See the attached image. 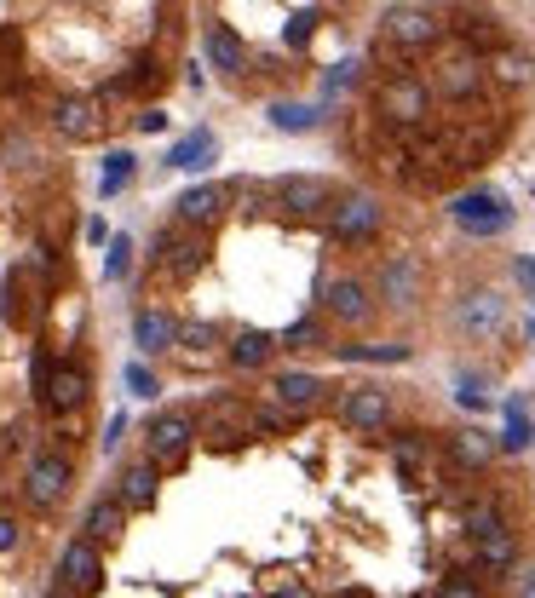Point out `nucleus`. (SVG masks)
Segmentation results:
<instances>
[{"mask_svg":"<svg viewBox=\"0 0 535 598\" xmlns=\"http://www.w3.org/2000/svg\"><path fill=\"white\" fill-rule=\"evenodd\" d=\"M374 115L403 127V133H415V127H426V115H432V87L415 81V75H392V81H380V92H374Z\"/></svg>","mask_w":535,"mask_h":598,"instance_id":"nucleus-1","label":"nucleus"},{"mask_svg":"<svg viewBox=\"0 0 535 598\" xmlns=\"http://www.w3.org/2000/svg\"><path fill=\"white\" fill-rule=\"evenodd\" d=\"M380 35H386V46H397V52H426V46L443 41V23L432 18L426 6H397V12H386Z\"/></svg>","mask_w":535,"mask_h":598,"instance_id":"nucleus-2","label":"nucleus"},{"mask_svg":"<svg viewBox=\"0 0 535 598\" xmlns=\"http://www.w3.org/2000/svg\"><path fill=\"white\" fill-rule=\"evenodd\" d=\"M455 225L472 230V236H501V230L512 225V207L507 196H495V190H466V196H455Z\"/></svg>","mask_w":535,"mask_h":598,"instance_id":"nucleus-3","label":"nucleus"},{"mask_svg":"<svg viewBox=\"0 0 535 598\" xmlns=\"http://www.w3.org/2000/svg\"><path fill=\"white\" fill-rule=\"evenodd\" d=\"M455 322H461V334H472V340H495V334L507 328V299L495 294V288H472V294L455 305Z\"/></svg>","mask_w":535,"mask_h":598,"instance_id":"nucleus-4","label":"nucleus"},{"mask_svg":"<svg viewBox=\"0 0 535 598\" xmlns=\"http://www.w3.org/2000/svg\"><path fill=\"white\" fill-rule=\"evenodd\" d=\"M328 225H334L340 242H369L380 230V202L374 196H346L340 207H328Z\"/></svg>","mask_w":535,"mask_h":598,"instance_id":"nucleus-5","label":"nucleus"},{"mask_svg":"<svg viewBox=\"0 0 535 598\" xmlns=\"http://www.w3.org/2000/svg\"><path fill=\"white\" fill-rule=\"evenodd\" d=\"M58 581H64V593H93L98 581H104V564H98V547L87 541V535L64 547V558H58Z\"/></svg>","mask_w":535,"mask_h":598,"instance_id":"nucleus-6","label":"nucleus"},{"mask_svg":"<svg viewBox=\"0 0 535 598\" xmlns=\"http://www.w3.org/2000/svg\"><path fill=\"white\" fill-rule=\"evenodd\" d=\"M190 437H196V426H190L185 414H156L144 443H150V455L162 460V466H179L190 455Z\"/></svg>","mask_w":535,"mask_h":598,"instance_id":"nucleus-7","label":"nucleus"},{"mask_svg":"<svg viewBox=\"0 0 535 598\" xmlns=\"http://www.w3.org/2000/svg\"><path fill=\"white\" fill-rule=\"evenodd\" d=\"M52 127L70 138V144H87V138H98V133H104L98 98H58V104H52Z\"/></svg>","mask_w":535,"mask_h":598,"instance_id":"nucleus-8","label":"nucleus"},{"mask_svg":"<svg viewBox=\"0 0 535 598\" xmlns=\"http://www.w3.org/2000/svg\"><path fill=\"white\" fill-rule=\"evenodd\" d=\"M254 432H265V426H259V414L242 409V403H219V409L208 414V426H202V437H208L213 449H231V443H242V437H254Z\"/></svg>","mask_w":535,"mask_h":598,"instance_id":"nucleus-9","label":"nucleus"},{"mask_svg":"<svg viewBox=\"0 0 535 598\" xmlns=\"http://www.w3.org/2000/svg\"><path fill=\"white\" fill-rule=\"evenodd\" d=\"M386 414H392V397L380 386H357V391H346L340 397V420L346 426H357V432H380L386 426Z\"/></svg>","mask_w":535,"mask_h":598,"instance_id":"nucleus-10","label":"nucleus"},{"mask_svg":"<svg viewBox=\"0 0 535 598\" xmlns=\"http://www.w3.org/2000/svg\"><path fill=\"white\" fill-rule=\"evenodd\" d=\"M328 202H334L328 179H305V173H294V179L277 184V207L282 213H294V219H311V213H323Z\"/></svg>","mask_w":535,"mask_h":598,"instance_id":"nucleus-11","label":"nucleus"},{"mask_svg":"<svg viewBox=\"0 0 535 598\" xmlns=\"http://www.w3.org/2000/svg\"><path fill=\"white\" fill-rule=\"evenodd\" d=\"M225 202H231V184H196V190H185L179 202H173V219L179 225H213L219 213H225Z\"/></svg>","mask_w":535,"mask_h":598,"instance_id":"nucleus-12","label":"nucleus"},{"mask_svg":"<svg viewBox=\"0 0 535 598\" xmlns=\"http://www.w3.org/2000/svg\"><path fill=\"white\" fill-rule=\"evenodd\" d=\"M478 87H484V69H478L472 52H449V58L438 64V92L443 98L466 104V98H478Z\"/></svg>","mask_w":535,"mask_h":598,"instance_id":"nucleus-13","label":"nucleus"},{"mask_svg":"<svg viewBox=\"0 0 535 598\" xmlns=\"http://www.w3.org/2000/svg\"><path fill=\"white\" fill-rule=\"evenodd\" d=\"M29 501L35 506H58L64 501V489H70V460L64 455H41L35 466H29Z\"/></svg>","mask_w":535,"mask_h":598,"instance_id":"nucleus-14","label":"nucleus"},{"mask_svg":"<svg viewBox=\"0 0 535 598\" xmlns=\"http://www.w3.org/2000/svg\"><path fill=\"white\" fill-rule=\"evenodd\" d=\"M202 259H208V242L196 236V225L167 230V236H162V265H167V276H190Z\"/></svg>","mask_w":535,"mask_h":598,"instance_id":"nucleus-15","label":"nucleus"},{"mask_svg":"<svg viewBox=\"0 0 535 598\" xmlns=\"http://www.w3.org/2000/svg\"><path fill=\"white\" fill-rule=\"evenodd\" d=\"M472 547H478V564H484V570H507L512 558H518V541H512V529L501 524V518L484 529H472Z\"/></svg>","mask_w":535,"mask_h":598,"instance_id":"nucleus-16","label":"nucleus"},{"mask_svg":"<svg viewBox=\"0 0 535 598\" xmlns=\"http://www.w3.org/2000/svg\"><path fill=\"white\" fill-rule=\"evenodd\" d=\"M415 294H420V265L409 253H397L392 265L380 271V299L386 305H415Z\"/></svg>","mask_w":535,"mask_h":598,"instance_id":"nucleus-17","label":"nucleus"},{"mask_svg":"<svg viewBox=\"0 0 535 598\" xmlns=\"http://www.w3.org/2000/svg\"><path fill=\"white\" fill-rule=\"evenodd\" d=\"M87 374H81V368L75 363H64V368H47V391H41V397H47L52 409H81V403H87Z\"/></svg>","mask_w":535,"mask_h":598,"instance_id":"nucleus-18","label":"nucleus"},{"mask_svg":"<svg viewBox=\"0 0 535 598\" xmlns=\"http://www.w3.org/2000/svg\"><path fill=\"white\" fill-rule=\"evenodd\" d=\"M208 64L225 69V75H242L248 46H242V35H236V29H225V23H213V29H208Z\"/></svg>","mask_w":535,"mask_h":598,"instance_id":"nucleus-19","label":"nucleus"},{"mask_svg":"<svg viewBox=\"0 0 535 598\" xmlns=\"http://www.w3.org/2000/svg\"><path fill=\"white\" fill-rule=\"evenodd\" d=\"M271 391H277L282 409H311V403L323 397V380H317V374H294V368H288V374H277V380H271Z\"/></svg>","mask_w":535,"mask_h":598,"instance_id":"nucleus-20","label":"nucleus"},{"mask_svg":"<svg viewBox=\"0 0 535 598\" xmlns=\"http://www.w3.org/2000/svg\"><path fill=\"white\" fill-rule=\"evenodd\" d=\"M328 311H334L340 322H363V317H369V288L351 282V276H340V282L328 288Z\"/></svg>","mask_w":535,"mask_h":598,"instance_id":"nucleus-21","label":"nucleus"},{"mask_svg":"<svg viewBox=\"0 0 535 598\" xmlns=\"http://www.w3.org/2000/svg\"><path fill=\"white\" fill-rule=\"evenodd\" d=\"M208 161H213V133H208V127H196V133H185L179 144H173L167 167H185V173H196V167H208Z\"/></svg>","mask_w":535,"mask_h":598,"instance_id":"nucleus-22","label":"nucleus"},{"mask_svg":"<svg viewBox=\"0 0 535 598\" xmlns=\"http://www.w3.org/2000/svg\"><path fill=\"white\" fill-rule=\"evenodd\" d=\"M121 529H127V506L121 501H98L87 512V541H121Z\"/></svg>","mask_w":535,"mask_h":598,"instance_id":"nucleus-23","label":"nucleus"},{"mask_svg":"<svg viewBox=\"0 0 535 598\" xmlns=\"http://www.w3.org/2000/svg\"><path fill=\"white\" fill-rule=\"evenodd\" d=\"M271 351H277V340H271V334H259V328H248V334H236L231 363L236 368H265V363H271Z\"/></svg>","mask_w":535,"mask_h":598,"instance_id":"nucleus-24","label":"nucleus"},{"mask_svg":"<svg viewBox=\"0 0 535 598\" xmlns=\"http://www.w3.org/2000/svg\"><path fill=\"white\" fill-rule=\"evenodd\" d=\"M121 506H156V466H133L121 472Z\"/></svg>","mask_w":535,"mask_h":598,"instance_id":"nucleus-25","label":"nucleus"},{"mask_svg":"<svg viewBox=\"0 0 535 598\" xmlns=\"http://www.w3.org/2000/svg\"><path fill=\"white\" fill-rule=\"evenodd\" d=\"M133 328H139V345H144V351H173V328H179V322L162 317V311H144Z\"/></svg>","mask_w":535,"mask_h":598,"instance_id":"nucleus-26","label":"nucleus"},{"mask_svg":"<svg viewBox=\"0 0 535 598\" xmlns=\"http://www.w3.org/2000/svg\"><path fill=\"white\" fill-rule=\"evenodd\" d=\"M346 363H409V345H340Z\"/></svg>","mask_w":535,"mask_h":598,"instance_id":"nucleus-27","label":"nucleus"},{"mask_svg":"<svg viewBox=\"0 0 535 598\" xmlns=\"http://www.w3.org/2000/svg\"><path fill=\"white\" fill-rule=\"evenodd\" d=\"M271 127H282V133H311V127H317V110H311V104H271Z\"/></svg>","mask_w":535,"mask_h":598,"instance_id":"nucleus-28","label":"nucleus"},{"mask_svg":"<svg viewBox=\"0 0 535 598\" xmlns=\"http://www.w3.org/2000/svg\"><path fill=\"white\" fill-rule=\"evenodd\" d=\"M219 340H225V334H219L213 322H179V328H173V345H185V351H213Z\"/></svg>","mask_w":535,"mask_h":598,"instance_id":"nucleus-29","label":"nucleus"},{"mask_svg":"<svg viewBox=\"0 0 535 598\" xmlns=\"http://www.w3.org/2000/svg\"><path fill=\"white\" fill-rule=\"evenodd\" d=\"M133 167H139V161L127 156V150H110V156H104V196H121L127 179H133Z\"/></svg>","mask_w":535,"mask_h":598,"instance_id":"nucleus-30","label":"nucleus"},{"mask_svg":"<svg viewBox=\"0 0 535 598\" xmlns=\"http://www.w3.org/2000/svg\"><path fill=\"white\" fill-rule=\"evenodd\" d=\"M489 455H495V449H489L484 432H461V437H455V460H461V466H484Z\"/></svg>","mask_w":535,"mask_h":598,"instance_id":"nucleus-31","label":"nucleus"},{"mask_svg":"<svg viewBox=\"0 0 535 598\" xmlns=\"http://www.w3.org/2000/svg\"><path fill=\"white\" fill-rule=\"evenodd\" d=\"M461 41H466V46H489V52H501V29H495L489 18H466V23H461Z\"/></svg>","mask_w":535,"mask_h":598,"instance_id":"nucleus-32","label":"nucleus"},{"mask_svg":"<svg viewBox=\"0 0 535 598\" xmlns=\"http://www.w3.org/2000/svg\"><path fill=\"white\" fill-rule=\"evenodd\" d=\"M495 75L501 81H530V58L524 52H495Z\"/></svg>","mask_w":535,"mask_h":598,"instance_id":"nucleus-33","label":"nucleus"},{"mask_svg":"<svg viewBox=\"0 0 535 598\" xmlns=\"http://www.w3.org/2000/svg\"><path fill=\"white\" fill-rule=\"evenodd\" d=\"M0 311H6V322H24V276L18 271L6 276V305Z\"/></svg>","mask_w":535,"mask_h":598,"instance_id":"nucleus-34","label":"nucleus"},{"mask_svg":"<svg viewBox=\"0 0 535 598\" xmlns=\"http://www.w3.org/2000/svg\"><path fill=\"white\" fill-rule=\"evenodd\" d=\"M501 443H507V449H524V443H530V420H524L518 403L507 409V437H501Z\"/></svg>","mask_w":535,"mask_h":598,"instance_id":"nucleus-35","label":"nucleus"},{"mask_svg":"<svg viewBox=\"0 0 535 598\" xmlns=\"http://www.w3.org/2000/svg\"><path fill=\"white\" fill-rule=\"evenodd\" d=\"M282 345H294V351H305V345H323V328H317V322H294Z\"/></svg>","mask_w":535,"mask_h":598,"instance_id":"nucleus-36","label":"nucleus"},{"mask_svg":"<svg viewBox=\"0 0 535 598\" xmlns=\"http://www.w3.org/2000/svg\"><path fill=\"white\" fill-rule=\"evenodd\" d=\"M127 253H133V236H116V242H110V282L127 276Z\"/></svg>","mask_w":535,"mask_h":598,"instance_id":"nucleus-37","label":"nucleus"},{"mask_svg":"<svg viewBox=\"0 0 535 598\" xmlns=\"http://www.w3.org/2000/svg\"><path fill=\"white\" fill-rule=\"evenodd\" d=\"M127 386H133V397H156V374H150V368H127Z\"/></svg>","mask_w":535,"mask_h":598,"instance_id":"nucleus-38","label":"nucleus"},{"mask_svg":"<svg viewBox=\"0 0 535 598\" xmlns=\"http://www.w3.org/2000/svg\"><path fill=\"white\" fill-rule=\"evenodd\" d=\"M12 64H18V35L0 29V69H12Z\"/></svg>","mask_w":535,"mask_h":598,"instance_id":"nucleus-39","label":"nucleus"},{"mask_svg":"<svg viewBox=\"0 0 535 598\" xmlns=\"http://www.w3.org/2000/svg\"><path fill=\"white\" fill-rule=\"evenodd\" d=\"M311 23H317V18H311V12H300V18L288 23V41H294V46H305V41H311Z\"/></svg>","mask_w":535,"mask_h":598,"instance_id":"nucleus-40","label":"nucleus"},{"mask_svg":"<svg viewBox=\"0 0 535 598\" xmlns=\"http://www.w3.org/2000/svg\"><path fill=\"white\" fill-rule=\"evenodd\" d=\"M438 598H484V593H478L472 581H443V587H438Z\"/></svg>","mask_w":535,"mask_h":598,"instance_id":"nucleus-41","label":"nucleus"},{"mask_svg":"<svg viewBox=\"0 0 535 598\" xmlns=\"http://www.w3.org/2000/svg\"><path fill=\"white\" fill-rule=\"evenodd\" d=\"M461 403H466V409H484L489 397H484V386H478V380H461Z\"/></svg>","mask_w":535,"mask_h":598,"instance_id":"nucleus-42","label":"nucleus"},{"mask_svg":"<svg viewBox=\"0 0 535 598\" xmlns=\"http://www.w3.org/2000/svg\"><path fill=\"white\" fill-rule=\"evenodd\" d=\"M18 547V524H12V518H0V552H12Z\"/></svg>","mask_w":535,"mask_h":598,"instance_id":"nucleus-43","label":"nucleus"},{"mask_svg":"<svg viewBox=\"0 0 535 598\" xmlns=\"http://www.w3.org/2000/svg\"><path fill=\"white\" fill-rule=\"evenodd\" d=\"M139 127H144V133H162L167 115H162V110H144V115H139Z\"/></svg>","mask_w":535,"mask_h":598,"instance_id":"nucleus-44","label":"nucleus"},{"mask_svg":"<svg viewBox=\"0 0 535 598\" xmlns=\"http://www.w3.org/2000/svg\"><path fill=\"white\" fill-rule=\"evenodd\" d=\"M271 598H311V593H300V587H282V593H271Z\"/></svg>","mask_w":535,"mask_h":598,"instance_id":"nucleus-45","label":"nucleus"},{"mask_svg":"<svg viewBox=\"0 0 535 598\" xmlns=\"http://www.w3.org/2000/svg\"><path fill=\"white\" fill-rule=\"evenodd\" d=\"M340 598H363V593H340Z\"/></svg>","mask_w":535,"mask_h":598,"instance_id":"nucleus-46","label":"nucleus"}]
</instances>
